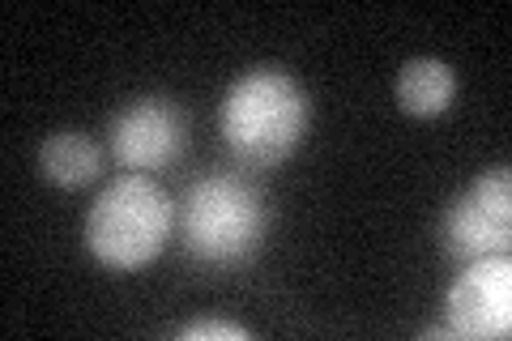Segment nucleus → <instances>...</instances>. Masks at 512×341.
I'll return each mask as SVG.
<instances>
[{
	"label": "nucleus",
	"mask_w": 512,
	"mask_h": 341,
	"mask_svg": "<svg viewBox=\"0 0 512 341\" xmlns=\"http://www.w3.org/2000/svg\"><path fill=\"white\" fill-rule=\"evenodd\" d=\"M180 337L184 341H248V329L231 320H197V324H184Z\"/></svg>",
	"instance_id": "nucleus-9"
},
{
	"label": "nucleus",
	"mask_w": 512,
	"mask_h": 341,
	"mask_svg": "<svg viewBox=\"0 0 512 341\" xmlns=\"http://www.w3.org/2000/svg\"><path fill=\"white\" fill-rule=\"evenodd\" d=\"M444 316L453 337L495 341L512 333V261L508 252L466 261L457 282L448 286Z\"/></svg>",
	"instance_id": "nucleus-6"
},
{
	"label": "nucleus",
	"mask_w": 512,
	"mask_h": 341,
	"mask_svg": "<svg viewBox=\"0 0 512 341\" xmlns=\"http://www.w3.org/2000/svg\"><path fill=\"white\" fill-rule=\"evenodd\" d=\"M184 252L201 265L227 269L261 248L265 239V197L235 171L201 175L184 197Z\"/></svg>",
	"instance_id": "nucleus-3"
},
{
	"label": "nucleus",
	"mask_w": 512,
	"mask_h": 341,
	"mask_svg": "<svg viewBox=\"0 0 512 341\" xmlns=\"http://www.w3.org/2000/svg\"><path fill=\"white\" fill-rule=\"evenodd\" d=\"M453 99H457L453 64H444L436 56H414L402 64V73H397V107L406 116H419V120L444 116Z\"/></svg>",
	"instance_id": "nucleus-7"
},
{
	"label": "nucleus",
	"mask_w": 512,
	"mask_h": 341,
	"mask_svg": "<svg viewBox=\"0 0 512 341\" xmlns=\"http://www.w3.org/2000/svg\"><path fill=\"white\" fill-rule=\"evenodd\" d=\"M512 243V175L508 167L483 171L478 180L448 205L444 214V252L453 261L508 252Z\"/></svg>",
	"instance_id": "nucleus-4"
},
{
	"label": "nucleus",
	"mask_w": 512,
	"mask_h": 341,
	"mask_svg": "<svg viewBox=\"0 0 512 341\" xmlns=\"http://www.w3.org/2000/svg\"><path fill=\"white\" fill-rule=\"evenodd\" d=\"M39 171L56 188H86L99 180L103 150L82 133H52L39 145Z\"/></svg>",
	"instance_id": "nucleus-8"
},
{
	"label": "nucleus",
	"mask_w": 512,
	"mask_h": 341,
	"mask_svg": "<svg viewBox=\"0 0 512 341\" xmlns=\"http://www.w3.org/2000/svg\"><path fill=\"white\" fill-rule=\"evenodd\" d=\"M111 158L124 171H163L188 145V116L184 107L167 99V94H150V99H133L124 111H116L107 124Z\"/></svg>",
	"instance_id": "nucleus-5"
},
{
	"label": "nucleus",
	"mask_w": 512,
	"mask_h": 341,
	"mask_svg": "<svg viewBox=\"0 0 512 341\" xmlns=\"http://www.w3.org/2000/svg\"><path fill=\"white\" fill-rule=\"evenodd\" d=\"M308 116V94L299 90L291 73L248 69L244 77L231 81L218 111V128L239 167L265 171L299 150L303 133H308Z\"/></svg>",
	"instance_id": "nucleus-1"
},
{
	"label": "nucleus",
	"mask_w": 512,
	"mask_h": 341,
	"mask_svg": "<svg viewBox=\"0 0 512 341\" xmlns=\"http://www.w3.org/2000/svg\"><path fill=\"white\" fill-rule=\"evenodd\" d=\"M175 209L171 197L150 175H120L94 197L86 214V248L107 269H141L150 265L171 239Z\"/></svg>",
	"instance_id": "nucleus-2"
}]
</instances>
